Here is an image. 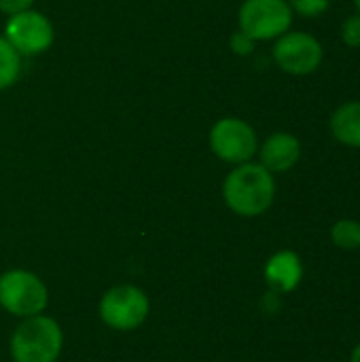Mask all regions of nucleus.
Here are the masks:
<instances>
[{
  "label": "nucleus",
  "mask_w": 360,
  "mask_h": 362,
  "mask_svg": "<svg viewBox=\"0 0 360 362\" xmlns=\"http://www.w3.org/2000/svg\"><path fill=\"white\" fill-rule=\"evenodd\" d=\"M223 199L238 216H261L274 206L276 178L259 161L240 163L223 180Z\"/></svg>",
  "instance_id": "f257e3e1"
},
{
  "label": "nucleus",
  "mask_w": 360,
  "mask_h": 362,
  "mask_svg": "<svg viewBox=\"0 0 360 362\" xmlns=\"http://www.w3.org/2000/svg\"><path fill=\"white\" fill-rule=\"evenodd\" d=\"M64 348V331L57 320L45 314L23 318L11 339L13 362H57Z\"/></svg>",
  "instance_id": "f03ea898"
},
{
  "label": "nucleus",
  "mask_w": 360,
  "mask_h": 362,
  "mask_svg": "<svg viewBox=\"0 0 360 362\" xmlns=\"http://www.w3.org/2000/svg\"><path fill=\"white\" fill-rule=\"evenodd\" d=\"M98 314L108 329L129 333L142 327L149 318L151 299L142 288L134 284H117L102 295Z\"/></svg>",
  "instance_id": "7ed1b4c3"
},
{
  "label": "nucleus",
  "mask_w": 360,
  "mask_h": 362,
  "mask_svg": "<svg viewBox=\"0 0 360 362\" xmlns=\"http://www.w3.org/2000/svg\"><path fill=\"white\" fill-rule=\"evenodd\" d=\"M0 305L19 320L42 314L49 305V288L28 269H8L0 276Z\"/></svg>",
  "instance_id": "20e7f679"
},
{
  "label": "nucleus",
  "mask_w": 360,
  "mask_h": 362,
  "mask_svg": "<svg viewBox=\"0 0 360 362\" xmlns=\"http://www.w3.org/2000/svg\"><path fill=\"white\" fill-rule=\"evenodd\" d=\"M238 25L255 42L276 40L293 25V11L286 0H244L238 11Z\"/></svg>",
  "instance_id": "39448f33"
},
{
  "label": "nucleus",
  "mask_w": 360,
  "mask_h": 362,
  "mask_svg": "<svg viewBox=\"0 0 360 362\" xmlns=\"http://www.w3.org/2000/svg\"><path fill=\"white\" fill-rule=\"evenodd\" d=\"M212 153L231 165L248 163L257 157L259 138L255 127L238 117H223L219 119L208 136Z\"/></svg>",
  "instance_id": "423d86ee"
},
{
  "label": "nucleus",
  "mask_w": 360,
  "mask_h": 362,
  "mask_svg": "<svg viewBox=\"0 0 360 362\" xmlns=\"http://www.w3.org/2000/svg\"><path fill=\"white\" fill-rule=\"evenodd\" d=\"M274 62L276 66L291 76H310L314 74L325 57L323 42L301 30H289L274 42Z\"/></svg>",
  "instance_id": "0eeeda50"
},
{
  "label": "nucleus",
  "mask_w": 360,
  "mask_h": 362,
  "mask_svg": "<svg viewBox=\"0 0 360 362\" xmlns=\"http://www.w3.org/2000/svg\"><path fill=\"white\" fill-rule=\"evenodd\" d=\"M4 38L19 55H40L55 38L53 25L40 11H23L11 15L4 23Z\"/></svg>",
  "instance_id": "6e6552de"
},
{
  "label": "nucleus",
  "mask_w": 360,
  "mask_h": 362,
  "mask_svg": "<svg viewBox=\"0 0 360 362\" xmlns=\"http://www.w3.org/2000/svg\"><path fill=\"white\" fill-rule=\"evenodd\" d=\"M259 163L274 176L293 170L301 159V142L291 132H274L267 136L257 151Z\"/></svg>",
  "instance_id": "1a4fd4ad"
},
{
  "label": "nucleus",
  "mask_w": 360,
  "mask_h": 362,
  "mask_svg": "<svg viewBox=\"0 0 360 362\" xmlns=\"http://www.w3.org/2000/svg\"><path fill=\"white\" fill-rule=\"evenodd\" d=\"M265 284L276 295H289L299 288L303 280V261L295 250H278L274 252L263 267Z\"/></svg>",
  "instance_id": "9d476101"
},
{
  "label": "nucleus",
  "mask_w": 360,
  "mask_h": 362,
  "mask_svg": "<svg viewBox=\"0 0 360 362\" xmlns=\"http://www.w3.org/2000/svg\"><path fill=\"white\" fill-rule=\"evenodd\" d=\"M329 129L339 144L360 148V100L339 104L329 119Z\"/></svg>",
  "instance_id": "9b49d317"
},
{
  "label": "nucleus",
  "mask_w": 360,
  "mask_h": 362,
  "mask_svg": "<svg viewBox=\"0 0 360 362\" xmlns=\"http://www.w3.org/2000/svg\"><path fill=\"white\" fill-rule=\"evenodd\" d=\"M21 72V55L0 36V91L15 85Z\"/></svg>",
  "instance_id": "f8f14e48"
},
{
  "label": "nucleus",
  "mask_w": 360,
  "mask_h": 362,
  "mask_svg": "<svg viewBox=\"0 0 360 362\" xmlns=\"http://www.w3.org/2000/svg\"><path fill=\"white\" fill-rule=\"evenodd\" d=\"M331 242L339 250H359L360 248V221L339 218L331 227Z\"/></svg>",
  "instance_id": "ddd939ff"
},
{
  "label": "nucleus",
  "mask_w": 360,
  "mask_h": 362,
  "mask_svg": "<svg viewBox=\"0 0 360 362\" xmlns=\"http://www.w3.org/2000/svg\"><path fill=\"white\" fill-rule=\"evenodd\" d=\"M286 2H289L293 15H299V17H306V19L320 17L331 6V0H286Z\"/></svg>",
  "instance_id": "4468645a"
},
{
  "label": "nucleus",
  "mask_w": 360,
  "mask_h": 362,
  "mask_svg": "<svg viewBox=\"0 0 360 362\" xmlns=\"http://www.w3.org/2000/svg\"><path fill=\"white\" fill-rule=\"evenodd\" d=\"M339 36H342V42L350 49H360V15H348L344 21H342V28H339Z\"/></svg>",
  "instance_id": "2eb2a0df"
},
{
  "label": "nucleus",
  "mask_w": 360,
  "mask_h": 362,
  "mask_svg": "<svg viewBox=\"0 0 360 362\" xmlns=\"http://www.w3.org/2000/svg\"><path fill=\"white\" fill-rule=\"evenodd\" d=\"M229 45H231V51H233L236 55L246 57V55H250V53L255 51V45H257V42H255L248 34H244L242 30H238V32L231 34Z\"/></svg>",
  "instance_id": "dca6fc26"
},
{
  "label": "nucleus",
  "mask_w": 360,
  "mask_h": 362,
  "mask_svg": "<svg viewBox=\"0 0 360 362\" xmlns=\"http://www.w3.org/2000/svg\"><path fill=\"white\" fill-rule=\"evenodd\" d=\"M32 4H34V0H0V13L11 17V15L30 11Z\"/></svg>",
  "instance_id": "f3484780"
},
{
  "label": "nucleus",
  "mask_w": 360,
  "mask_h": 362,
  "mask_svg": "<svg viewBox=\"0 0 360 362\" xmlns=\"http://www.w3.org/2000/svg\"><path fill=\"white\" fill-rule=\"evenodd\" d=\"M350 362H360V341L352 348V352H350Z\"/></svg>",
  "instance_id": "a211bd4d"
},
{
  "label": "nucleus",
  "mask_w": 360,
  "mask_h": 362,
  "mask_svg": "<svg viewBox=\"0 0 360 362\" xmlns=\"http://www.w3.org/2000/svg\"><path fill=\"white\" fill-rule=\"evenodd\" d=\"M354 6H356V13L360 15V0H354Z\"/></svg>",
  "instance_id": "6ab92c4d"
}]
</instances>
